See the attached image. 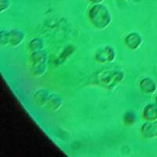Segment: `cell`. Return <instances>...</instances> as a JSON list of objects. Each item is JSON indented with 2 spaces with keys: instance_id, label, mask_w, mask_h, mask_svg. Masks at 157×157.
Masks as SVG:
<instances>
[{
  "instance_id": "1",
  "label": "cell",
  "mask_w": 157,
  "mask_h": 157,
  "mask_svg": "<svg viewBox=\"0 0 157 157\" xmlns=\"http://www.w3.org/2000/svg\"><path fill=\"white\" fill-rule=\"evenodd\" d=\"M87 18L92 27L98 31H105L112 25L113 13L104 3L91 5L87 11Z\"/></svg>"
},
{
  "instance_id": "2",
  "label": "cell",
  "mask_w": 157,
  "mask_h": 157,
  "mask_svg": "<svg viewBox=\"0 0 157 157\" xmlns=\"http://www.w3.org/2000/svg\"><path fill=\"white\" fill-rule=\"evenodd\" d=\"M125 78V71L120 68L103 69L95 75L94 84L102 89L113 90L123 82Z\"/></svg>"
},
{
  "instance_id": "3",
  "label": "cell",
  "mask_w": 157,
  "mask_h": 157,
  "mask_svg": "<svg viewBox=\"0 0 157 157\" xmlns=\"http://www.w3.org/2000/svg\"><path fill=\"white\" fill-rule=\"evenodd\" d=\"M48 53L44 49L29 54V69L31 74L34 77L40 78L43 76L48 69Z\"/></svg>"
},
{
  "instance_id": "4",
  "label": "cell",
  "mask_w": 157,
  "mask_h": 157,
  "mask_svg": "<svg viewBox=\"0 0 157 157\" xmlns=\"http://www.w3.org/2000/svg\"><path fill=\"white\" fill-rule=\"evenodd\" d=\"M26 34L21 29H2L0 32V44L2 47L10 46L16 48L25 41Z\"/></svg>"
},
{
  "instance_id": "5",
  "label": "cell",
  "mask_w": 157,
  "mask_h": 157,
  "mask_svg": "<svg viewBox=\"0 0 157 157\" xmlns=\"http://www.w3.org/2000/svg\"><path fill=\"white\" fill-rule=\"evenodd\" d=\"M117 53L114 47L111 45H102L96 49L94 54V61L98 64L106 65L116 61Z\"/></svg>"
},
{
  "instance_id": "6",
  "label": "cell",
  "mask_w": 157,
  "mask_h": 157,
  "mask_svg": "<svg viewBox=\"0 0 157 157\" xmlns=\"http://www.w3.org/2000/svg\"><path fill=\"white\" fill-rule=\"evenodd\" d=\"M123 44L127 50H137L143 44V37L138 32H130L123 38Z\"/></svg>"
},
{
  "instance_id": "7",
  "label": "cell",
  "mask_w": 157,
  "mask_h": 157,
  "mask_svg": "<svg viewBox=\"0 0 157 157\" xmlns=\"http://www.w3.org/2000/svg\"><path fill=\"white\" fill-rule=\"evenodd\" d=\"M138 87L144 94H154L157 92V82L152 77H142L138 82Z\"/></svg>"
},
{
  "instance_id": "8",
  "label": "cell",
  "mask_w": 157,
  "mask_h": 157,
  "mask_svg": "<svg viewBox=\"0 0 157 157\" xmlns=\"http://www.w3.org/2000/svg\"><path fill=\"white\" fill-rule=\"evenodd\" d=\"M140 134L145 139L157 138V120L153 122L145 121L140 127Z\"/></svg>"
},
{
  "instance_id": "9",
  "label": "cell",
  "mask_w": 157,
  "mask_h": 157,
  "mask_svg": "<svg viewBox=\"0 0 157 157\" xmlns=\"http://www.w3.org/2000/svg\"><path fill=\"white\" fill-rule=\"evenodd\" d=\"M53 91L47 88H41L36 91L33 94V100L36 105L40 108H46Z\"/></svg>"
},
{
  "instance_id": "10",
  "label": "cell",
  "mask_w": 157,
  "mask_h": 157,
  "mask_svg": "<svg viewBox=\"0 0 157 157\" xmlns=\"http://www.w3.org/2000/svg\"><path fill=\"white\" fill-rule=\"evenodd\" d=\"M141 117L145 121L153 122L157 120V104L148 102L141 109Z\"/></svg>"
},
{
  "instance_id": "11",
  "label": "cell",
  "mask_w": 157,
  "mask_h": 157,
  "mask_svg": "<svg viewBox=\"0 0 157 157\" xmlns=\"http://www.w3.org/2000/svg\"><path fill=\"white\" fill-rule=\"evenodd\" d=\"M63 105V98L62 97L57 93L53 92L50 96V100L47 103V106L45 109L51 112H57L61 109Z\"/></svg>"
},
{
  "instance_id": "12",
  "label": "cell",
  "mask_w": 157,
  "mask_h": 157,
  "mask_svg": "<svg viewBox=\"0 0 157 157\" xmlns=\"http://www.w3.org/2000/svg\"><path fill=\"white\" fill-rule=\"evenodd\" d=\"M43 47H44V44H43V40L39 38H35L29 43L28 50H29V53H33V52L43 50Z\"/></svg>"
},
{
  "instance_id": "13",
  "label": "cell",
  "mask_w": 157,
  "mask_h": 157,
  "mask_svg": "<svg viewBox=\"0 0 157 157\" xmlns=\"http://www.w3.org/2000/svg\"><path fill=\"white\" fill-rule=\"evenodd\" d=\"M136 121H137V116L134 112H131V111L127 112L123 117V122L124 125L128 126V127H132L135 125Z\"/></svg>"
},
{
  "instance_id": "14",
  "label": "cell",
  "mask_w": 157,
  "mask_h": 157,
  "mask_svg": "<svg viewBox=\"0 0 157 157\" xmlns=\"http://www.w3.org/2000/svg\"><path fill=\"white\" fill-rule=\"evenodd\" d=\"M11 6L10 0H0V13H3L7 11Z\"/></svg>"
},
{
  "instance_id": "15",
  "label": "cell",
  "mask_w": 157,
  "mask_h": 157,
  "mask_svg": "<svg viewBox=\"0 0 157 157\" xmlns=\"http://www.w3.org/2000/svg\"><path fill=\"white\" fill-rule=\"evenodd\" d=\"M88 2L90 4H92V5H94V4L103 3L105 2V0H88Z\"/></svg>"
},
{
  "instance_id": "16",
  "label": "cell",
  "mask_w": 157,
  "mask_h": 157,
  "mask_svg": "<svg viewBox=\"0 0 157 157\" xmlns=\"http://www.w3.org/2000/svg\"><path fill=\"white\" fill-rule=\"evenodd\" d=\"M155 103L157 104V94H156V95H155Z\"/></svg>"
},
{
  "instance_id": "17",
  "label": "cell",
  "mask_w": 157,
  "mask_h": 157,
  "mask_svg": "<svg viewBox=\"0 0 157 157\" xmlns=\"http://www.w3.org/2000/svg\"><path fill=\"white\" fill-rule=\"evenodd\" d=\"M119 1H122V2H126V1H129V0H119Z\"/></svg>"
}]
</instances>
